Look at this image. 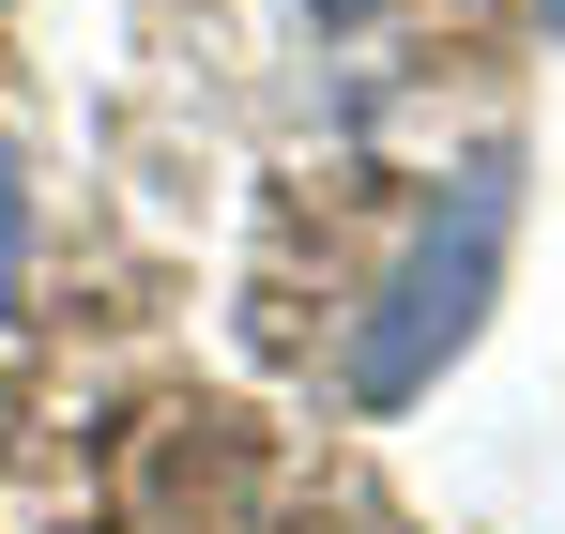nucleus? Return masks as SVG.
Returning a JSON list of instances; mask_svg holds the SVG:
<instances>
[{"mask_svg":"<svg viewBox=\"0 0 565 534\" xmlns=\"http://www.w3.org/2000/svg\"><path fill=\"white\" fill-rule=\"evenodd\" d=\"M504 260H520V138H473L444 199L397 229V260L382 290L352 306V397L367 413H413V397H444V366L489 337V306H504Z\"/></svg>","mask_w":565,"mask_h":534,"instance_id":"nucleus-1","label":"nucleus"},{"mask_svg":"<svg viewBox=\"0 0 565 534\" xmlns=\"http://www.w3.org/2000/svg\"><path fill=\"white\" fill-rule=\"evenodd\" d=\"M15 260H31V183L0 169V290H15Z\"/></svg>","mask_w":565,"mask_h":534,"instance_id":"nucleus-2","label":"nucleus"},{"mask_svg":"<svg viewBox=\"0 0 565 534\" xmlns=\"http://www.w3.org/2000/svg\"><path fill=\"white\" fill-rule=\"evenodd\" d=\"M290 15H321V31H367V15H382V0H290Z\"/></svg>","mask_w":565,"mask_h":534,"instance_id":"nucleus-3","label":"nucleus"},{"mask_svg":"<svg viewBox=\"0 0 565 534\" xmlns=\"http://www.w3.org/2000/svg\"><path fill=\"white\" fill-rule=\"evenodd\" d=\"M535 31H551V46H565V0H535Z\"/></svg>","mask_w":565,"mask_h":534,"instance_id":"nucleus-4","label":"nucleus"}]
</instances>
